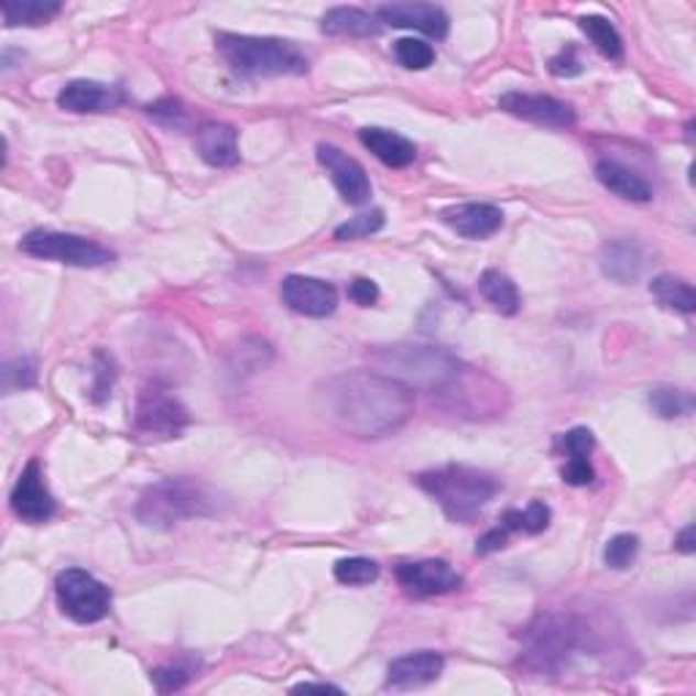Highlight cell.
Instances as JSON below:
<instances>
[{
    "instance_id": "277c9868",
    "label": "cell",
    "mask_w": 696,
    "mask_h": 696,
    "mask_svg": "<svg viewBox=\"0 0 696 696\" xmlns=\"http://www.w3.org/2000/svg\"><path fill=\"white\" fill-rule=\"evenodd\" d=\"M216 50L226 66L242 77H303L311 72L303 52L283 39L218 33Z\"/></svg>"
},
{
    "instance_id": "8992f818",
    "label": "cell",
    "mask_w": 696,
    "mask_h": 696,
    "mask_svg": "<svg viewBox=\"0 0 696 696\" xmlns=\"http://www.w3.org/2000/svg\"><path fill=\"white\" fill-rule=\"evenodd\" d=\"M594 642V634L577 615H539L525 631V659L533 670L561 672Z\"/></svg>"
},
{
    "instance_id": "603a6c76",
    "label": "cell",
    "mask_w": 696,
    "mask_h": 696,
    "mask_svg": "<svg viewBox=\"0 0 696 696\" xmlns=\"http://www.w3.org/2000/svg\"><path fill=\"white\" fill-rule=\"evenodd\" d=\"M596 180H599L607 191H612L615 196H620V199H626V202H637V205H642V202L653 199L651 185H648L640 174L615 164V161H599V164H596Z\"/></svg>"
},
{
    "instance_id": "f1b7e54d",
    "label": "cell",
    "mask_w": 696,
    "mask_h": 696,
    "mask_svg": "<svg viewBox=\"0 0 696 696\" xmlns=\"http://www.w3.org/2000/svg\"><path fill=\"white\" fill-rule=\"evenodd\" d=\"M550 518H553V512H550L547 503L531 501L525 509H522V512L520 509H509V512L501 518V525L507 528L509 533L522 531V533H531V536H536V533L547 531Z\"/></svg>"
},
{
    "instance_id": "e0dca14e",
    "label": "cell",
    "mask_w": 696,
    "mask_h": 696,
    "mask_svg": "<svg viewBox=\"0 0 696 696\" xmlns=\"http://www.w3.org/2000/svg\"><path fill=\"white\" fill-rule=\"evenodd\" d=\"M57 104L72 115L109 112V109L123 104V90L120 87L93 83V79H74V83H68L57 93Z\"/></svg>"
},
{
    "instance_id": "5bb4252c",
    "label": "cell",
    "mask_w": 696,
    "mask_h": 696,
    "mask_svg": "<svg viewBox=\"0 0 696 696\" xmlns=\"http://www.w3.org/2000/svg\"><path fill=\"white\" fill-rule=\"evenodd\" d=\"M281 300L289 311L307 318H327L338 307V292H335L333 283L305 275L283 278Z\"/></svg>"
},
{
    "instance_id": "60d3db41",
    "label": "cell",
    "mask_w": 696,
    "mask_h": 696,
    "mask_svg": "<svg viewBox=\"0 0 696 696\" xmlns=\"http://www.w3.org/2000/svg\"><path fill=\"white\" fill-rule=\"evenodd\" d=\"M550 72H553L555 77H561V79H568V77H577V74H583V61L577 57V50H574V46H566L561 55H555L553 61H550Z\"/></svg>"
},
{
    "instance_id": "8d00e7d4",
    "label": "cell",
    "mask_w": 696,
    "mask_h": 696,
    "mask_svg": "<svg viewBox=\"0 0 696 696\" xmlns=\"http://www.w3.org/2000/svg\"><path fill=\"white\" fill-rule=\"evenodd\" d=\"M150 681L155 683V688H159L161 694H172L180 692V688L191 681V675L183 666H159V670L150 672Z\"/></svg>"
},
{
    "instance_id": "7a4b0ae2",
    "label": "cell",
    "mask_w": 696,
    "mask_h": 696,
    "mask_svg": "<svg viewBox=\"0 0 696 696\" xmlns=\"http://www.w3.org/2000/svg\"><path fill=\"white\" fill-rule=\"evenodd\" d=\"M370 368L387 379L400 381L414 392H444L466 365L452 351L425 344L376 346L368 351Z\"/></svg>"
},
{
    "instance_id": "f35d334b",
    "label": "cell",
    "mask_w": 696,
    "mask_h": 696,
    "mask_svg": "<svg viewBox=\"0 0 696 696\" xmlns=\"http://www.w3.org/2000/svg\"><path fill=\"white\" fill-rule=\"evenodd\" d=\"M564 449L568 457H590V452H594V433L588 431V427H574V431H568L564 438Z\"/></svg>"
},
{
    "instance_id": "2e32d148",
    "label": "cell",
    "mask_w": 696,
    "mask_h": 696,
    "mask_svg": "<svg viewBox=\"0 0 696 696\" xmlns=\"http://www.w3.org/2000/svg\"><path fill=\"white\" fill-rule=\"evenodd\" d=\"M444 672V655L435 651H416L400 655L387 670V688L392 692H411V688L431 686Z\"/></svg>"
},
{
    "instance_id": "7c38bea8",
    "label": "cell",
    "mask_w": 696,
    "mask_h": 696,
    "mask_svg": "<svg viewBox=\"0 0 696 696\" xmlns=\"http://www.w3.org/2000/svg\"><path fill=\"white\" fill-rule=\"evenodd\" d=\"M11 512L22 522H31V525H42V522L55 518L57 503L52 498L50 487H46L42 463L39 460H31L22 468L20 479H17L14 490H11Z\"/></svg>"
},
{
    "instance_id": "7bdbcfd3",
    "label": "cell",
    "mask_w": 696,
    "mask_h": 696,
    "mask_svg": "<svg viewBox=\"0 0 696 696\" xmlns=\"http://www.w3.org/2000/svg\"><path fill=\"white\" fill-rule=\"evenodd\" d=\"M675 550H681V553H686V555H692L694 553V525H688V528H683V533L681 536L675 539Z\"/></svg>"
},
{
    "instance_id": "8fae6325",
    "label": "cell",
    "mask_w": 696,
    "mask_h": 696,
    "mask_svg": "<svg viewBox=\"0 0 696 696\" xmlns=\"http://www.w3.org/2000/svg\"><path fill=\"white\" fill-rule=\"evenodd\" d=\"M498 107L528 123L544 126V129H572L577 123L572 104L542 96V93H507L498 98Z\"/></svg>"
},
{
    "instance_id": "30bf717a",
    "label": "cell",
    "mask_w": 696,
    "mask_h": 696,
    "mask_svg": "<svg viewBox=\"0 0 696 696\" xmlns=\"http://www.w3.org/2000/svg\"><path fill=\"white\" fill-rule=\"evenodd\" d=\"M316 159H318V164L327 170L329 180H333V185L338 188L340 199H344L346 205H351V207L368 205L373 188H370L368 172H365V166L359 164L357 159L346 155L344 150L335 148V144H324V142L316 148Z\"/></svg>"
},
{
    "instance_id": "4316f807",
    "label": "cell",
    "mask_w": 696,
    "mask_h": 696,
    "mask_svg": "<svg viewBox=\"0 0 696 696\" xmlns=\"http://www.w3.org/2000/svg\"><path fill=\"white\" fill-rule=\"evenodd\" d=\"M651 294L659 300L661 307H666V311H677V313L696 311V294H694L692 283L681 281V278H672V275L653 278Z\"/></svg>"
},
{
    "instance_id": "836d02e7",
    "label": "cell",
    "mask_w": 696,
    "mask_h": 696,
    "mask_svg": "<svg viewBox=\"0 0 696 696\" xmlns=\"http://www.w3.org/2000/svg\"><path fill=\"white\" fill-rule=\"evenodd\" d=\"M148 118H153L155 123L166 126V129H185V123H188V109H185V104L180 101V98H159V101L150 104L148 109Z\"/></svg>"
},
{
    "instance_id": "d4e9b609",
    "label": "cell",
    "mask_w": 696,
    "mask_h": 696,
    "mask_svg": "<svg viewBox=\"0 0 696 696\" xmlns=\"http://www.w3.org/2000/svg\"><path fill=\"white\" fill-rule=\"evenodd\" d=\"M479 292L501 316H514L520 311V292L501 270H485L479 275Z\"/></svg>"
},
{
    "instance_id": "52a82bcc",
    "label": "cell",
    "mask_w": 696,
    "mask_h": 696,
    "mask_svg": "<svg viewBox=\"0 0 696 696\" xmlns=\"http://www.w3.org/2000/svg\"><path fill=\"white\" fill-rule=\"evenodd\" d=\"M20 251L33 259L57 261V264L83 267V270H96V267L112 264L115 253L109 248L98 246V242L87 240V237L68 235V231H50L36 229L31 235L22 237Z\"/></svg>"
},
{
    "instance_id": "ab89813d",
    "label": "cell",
    "mask_w": 696,
    "mask_h": 696,
    "mask_svg": "<svg viewBox=\"0 0 696 696\" xmlns=\"http://www.w3.org/2000/svg\"><path fill=\"white\" fill-rule=\"evenodd\" d=\"M379 286H376V281H370V278H357V281L348 283V300H351L354 305L370 307L379 303Z\"/></svg>"
},
{
    "instance_id": "74e56055",
    "label": "cell",
    "mask_w": 696,
    "mask_h": 696,
    "mask_svg": "<svg viewBox=\"0 0 696 696\" xmlns=\"http://www.w3.org/2000/svg\"><path fill=\"white\" fill-rule=\"evenodd\" d=\"M564 481L572 487H588L590 481L596 479L594 466H590L588 457H568V463L564 466Z\"/></svg>"
},
{
    "instance_id": "484cf974",
    "label": "cell",
    "mask_w": 696,
    "mask_h": 696,
    "mask_svg": "<svg viewBox=\"0 0 696 696\" xmlns=\"http://www.w3.org/2000/svg\"><path fill=\"white\" fill-rule=\"evenodd\" d=\"M579 31L588 36V42L609 57V61H620L623 57V39H620L618 28L599 14H585L579 17Z\"/></svg>"
},
{
    "instance_id": "e575fe53",
    "label": "cell",
    "mask_w": 696,
    "mask_h": 696,
    "mask_svg": "<svg viewBox=\"0 0 696 696\" xmlns=\"http://www.w3.org/2000/svg\"><path fill=\"white\" fill-rule=\"evenodd\" d=\"M33 384H36V362L33 359L20 357L3 365V392L25 390Z\"/></svg>"
},
{
    "instance_id": "83f0119b",
    "label": "cell",
    "mask_w": 696,
    "mask_h": 696,
    "mask_svg": "<svg viewBox=\"0 0 696 696\" xmlns=\"http://www.w3.org/2000/svg\"><path fill=\"white\" fill-rule=\"evenodd\" d=\"M651 409L661 420H681V416L694 414L696 400L688 390H681V387H655L651 390Z\"/></svg>"
},
{
    "instance_id": "cb8c5ba5",
    "label": "cell",
    "mask_w": 696,
    "mask_h": 696,
    "mask_svg": "<svg viewBox=\"0 0 696 696\" xmlns=\"http://www.w3.org/2000/svg\"><path fill=\"white\" fill-rule=\"evenodd\" d=\"M61 9L63 6L57 0H17V3L0 6V14H3L6 28H39L55 20Z\"/></svg>"
},
{
    "instance_id": "1f68e13d",
    "label": "cell",
    "mask_w": 696,
    "mask_h": 696,
    "mask_svg": "<svg viewBox=\"0 0 696 696\" xmlns=\"http://www.w3.org/2000/svg\"><path fill=\"white\" fill-rule=\"evenodd\" d=\"M387 218L381 210H370V213H362V216H354L348 218L346 224H340L338 229H335V240L340 242H348V240H365V237L376 235V231L384 229Z\"/></svg>"
},
{
    "instance_id": "ac0fdd59",
    "label": "cell",
    "mask_w": 696,
    "mask_h": 696,
    "mask_svg": "<svg viewBox=\"0 0 696 696\" xmlns=\"http://www.w3.org/2000/svg\"><path fill=\"white\" fill-rule=\"evenodd\" d=\"M441 218L452 231H457L466 240H487L503 226V213L496 205H485V202L449 207V210L441 213Z\"/></svg>"
},
{
    "instance_id": "5b68a950",
    "label": "cell",
    "mask_w": 696,
    "mask_h": 696,
    "mask_svg": "<svg viewBox=\"0 0 696 696\" xmlns=\"http://www.w3.org/2000/svg\"><path fill=\"white\" fill-rule=\"evenodd\" d=\"M218 512V498L199 479L172 477L155 481L142 492L137 503V520L155 531H170L177 522L213 518Z\"/></svg>"
},
{
    "instance_id": "ee69618b",
    "label": "cell",
    "mask_w": 696,
    "mask_h": 696,
    "mask_svg": "<svg viewBox=\"0 0 696 696\" xmlns=\"http://www.w3.org/2000/svg\"><path fill=\"white\" fill-rule=\"evenodd\" d=\"M292 692H333V694H344V688L329 686V683H300Z\"/></svg>"
},
{
    "instance_id": "9a60e30c",
    "label": "cell",
    "mask_w": 696,
    "mask_h": 696,
    "mask_svg": "<svg viewBox=\"0 0 696 696\" xmlns=\"http://www.w3.org/2000/svg\"><path fill=\"white\" fill-rule=\"evenodd\" d=\"M376 17L381 20V25L392 28H409V31H420L425 36L441 39L449 36V17L441 6L433 3H387L376 9Z\"/></svg>"
},
{
    "instance_id": "44dd1931",
    "label": "cell",
    "mask_w": 696,
    "mask_h": 696,
    "mask_svg": "<svg viewBox=\"0 0 696 696\" xmlns=\"http://www.w3.org/2000/svg\"><path fill=\"white\" fill-rule=\"evenodd\" d=\"M359 142H362L365 150H370L381 164L390 166V170H405V166L414 164L416 159V148L411 139L387 129H376V126H368V129L359 131Z\"/></svg>"
},
{
    "instance_id": "7402d4cb",
    "label": "cell",
    "mask_w": 696,
    "mask_h": 696,
    "mask_svg": "<svg viewBox=\"0 0 696 696\" xmlns=\"http://www.w3.org/2000/svg\"><path fill=\"white\" fill-rule=\"evenodd\" d=\"M381 20L357 6H335L322 17V31L327 36H379Z\"/></svg>"
},
{
    "instance_id": "d590c367",
    "label": "cell",
    "mask_w": 696,
    "mask_h": 696,
    "mask_svg": "<svg viewBox=\"0 0 696 696\" xmlns=\"http://www.w3.org/2000/svg\"><path fill=\"white\" fill-rule=\"evenodd\" d=\"M96 381H93V400L96 403H104V400L112 394V387H115V368H112V359L107 357V354L98 351L96 354Z\"/></svg>"
},
{
    "instance_id": "ffe728a7",
    "label": "cell",
    "mask_w": 696,
    "mask_h": 696,
    "mask_svg": "<svg viewBox=\"0 0 696 696\" xmlns=\"http://www.w3.org/2000/svg\"><path fill=\"white\" fill-rule=\"evenodd\" d=\"M601 272L609 281L620 283V286H629L642 278L648 267V257L637 242L631 240H612L601 248Z\"/></svg>"
},
{
    "instance_id": "f546056e",
    "label": "cell",
    "mask_w": 696,
    "mask_h": 696,
    "mask_svg": "<svg viewBox=\"0 0 696 696\" xmlns=\"http://www.w3.org/2000/svg\"><path fill=\"white\" fill-rule=\"evenodd\" d=\"M381 574V566L370 558H344L335 564V579L348 588H359V585L376 583Z\"/></svg>"
},
{
    "instance_id": "d6986e66",
    "label": "cell",
    "mask_w": 696,
    "mask_h": 696,
    "mask_svg": "<svg viewBox=\"0 0 696 696\" xmlns=\"http://www.w3.org/2000/svg\"><path fill=\"white\" fill-rule=\"evenodd\" d=\"M196 153L205 164L216 170H229L240 164V148H237V131L226 123H202L196 129Z\"/></svg>"
},
{
    "instance_id": "6da1fadb",
    "label": "cell",
    "mask_w": 696,
    "mask_h": 696,
    "mask_svg": "<svg viewBox=\"0 0 696 696\" xmlns=\"http://www.w3.org/2000/svg\"><path fill=\"white\" fill-rule=\"evenodd\" d=\"M324 416L351 438H381L414 414V390L376 370H354L322 387Z\"/></svg>"
},
{
    "instance_id": "4fadbf2b",
    "label": "cell",
    "mask_w": 696,
    "mask_h": 696,
    "mask_svg": "<svg viewBox=\"0 0 696 696\" xmlns=\"http://www.w3.org/2000/svg\"><path fill=\"white\" fill-rule=\"evenodd\" d=\"M400 588L414 599H427V596L452 594L463 585V574L455 572L446 561H409L394 568Z\"/></svg>"
},
{
    "instance_id": "d6a6232c",
    "label": "cell",
    "mask_w": 696,
    "mask_h": 696,
    "mask_svg": "<svg viewBox=\"0 0 696 696\" xmlns=\"http://www.w3.org/2000/svg\"><path fill=\"white\" fill-rule=\"evenodd\" d=\"M640 553V536L634 533H618L607 542L605 547V564L609 568H629L631 561Z\"/></svg>"
},
{
    "instance_id": "b9f144b4",
    "label": "cell",
    "mask_w": 696,
    "mask_h": 696,
    "mask_svg": "<svg viewBox=\"0 0 696 696\" xmlns=\"http://www.w3.org/2000/svg\"><path fill=\"white\" fill-rule=\"evenodd\" d=\"M507 544H509V531L503 525H496L477 542V555L479 558H485V555H492V553H498V550H503Z\"/></svg>"
},
{
    "instance_id": "3957f363",
    "label": "cell",
    "mask_w": 696,
    "mask_h": 696,
    "mask_svg": "<svg viewBox=\"0 0 696 696\" xmlns=\"http://www.w3.org/2000/svg\"><path fill=\"white\" fill-rule=\"evenodd\" d=\"M414 481L438 503L446 518L460 525H471L485 512L487 503L501 492V481L492 474L460 463L416 474Z\"/></svg>"
},
{
    "instance_id": "4dcf8cb0",
    "label": "cell",
    "mask_w": 696,
    "mask_h": 696,
    "mask_svg": "<svg viewBox=\"0 0 696 696\" xmlns=\"http://www.w3.org/2000/svg\"><path fill=\"white\" fill-rule=\"evenodd\" d=\"M392 52L394 61L403 68H411V72H425L435 61V50L422 39H400V42H394Z\"/></svg>"
},
{
    "instance_id": "9c48e42d",
    "label": "cell",
    "mask_w": 696,
    "mask_h": 696,
    "mask_svg": "<svg viewBox=\"0 0 696 696\" xmlns=\"http://www.w3.org/2000/svg\"><path fill=\"white\" fill-rule=\"evenodd\" d=\"M188 409L164 387L153 384L139 394L133 425L142 435H150V438H177L188 427Z\"/></svg>"
},
{
    "instance_id": "ba28073f",
    "label": "cell",
    "mask_w": 696,
    "mask_h": 696,
    "mask_svg": "<svg viewBox=\"0 0 696 696\" xmlns=\"http://www.w3.org/2000/svg\"><path fill=\"white\" fill-rule=\"evenodd\" d=\"M55 596L61 612L83 626L104 620L109 615V607H112V590L85 568H66V572L57 574Z\"/></svg>"
}]
</instances>
